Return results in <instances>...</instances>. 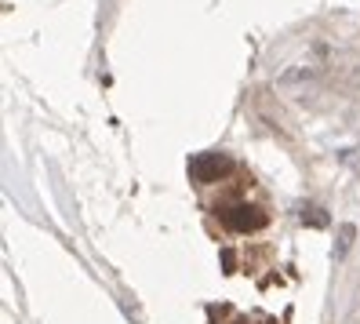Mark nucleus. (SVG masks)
Here are the masks:
<instances>
[{
	"label": "nucleus",
	"mask_w": 360,
	"mask_h": 324,
	"mask_svg": "<svg viewBox=\"0 0 360 324\" xmlns=\"http://www.w3.org/2000/svg\"><path fill=\"white\" fill-rule=\"evenodd\" d=\"M215 211H219V223L233 233H251V230L266 226V211L259 204H248V201H233V204H222Z\"/></svg>",
	"instance_id": "obj_1"
},
{
	"label": "nucleus",
	"mask_w": 360,
	"mask_h": 324,
	"mask_svg": "<svg viewBox=\"0 0 360 324\" xmlns=\"http://www.w3.org/2000/svg\"><path fill=\"white\" fill-rule=\"evenodd\" d=\"M233 171V161L226 154H193L189 157V179L207 186V182H219L222 175Z\"/></svg>",
	"instance_id": "obj_2"
},
{
	"label": "nucleus",
	"mask_w": 360,
	"mask_h": 324,
	"mask_svg": "<svg viewBox=\"0 0 360 324\" xmlns=\"http://www.w3.org/2000/svg\"><path fill=\"white\" fill-rule=\"evenodd\" d=\"M302 223H309V226H328V215H321V208H302Z\"/></svg>",
	"instance_id": "obj_3"
},
{
	"label": "nucleus",
	"mask_w": 360,
	"mask_h": 324,
	"mask_svg": "<svg viewBox=\"0 0 360 324\" xmlns=\"http://www.w3.org/2000/svg\"><path fill=\"white\" fill-rule=\"evenodd\" d=\"M353 233H356L353 226H342V233H338V251H335L338 258H342V255L349 251V244H353Z\"/></svg>",
	"instance_id": "obj_4"
}]
</instances>
